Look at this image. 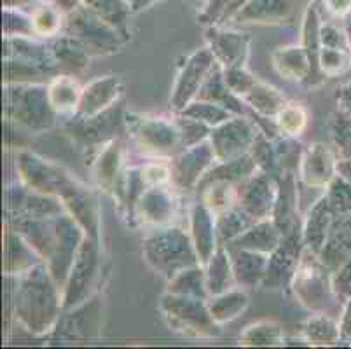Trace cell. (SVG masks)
Wrapping results in <instances>:
<instances>
[{
    "instance_id": "4316f807",
    "label": "cell",
    "mask_w": 351,
    "mask_h": 349,
    "mask_svg": "<svg viewBox=\"0 0 351 349\" xmlns=\"http://www.w3.org/2000/svg\"><path fill=\"white\" fill-rule=\"evenodd\" d=\"M320 16L315 5H309L304 14V25H302V46L311 62V75L304 86L308 88H320L327 77L320 70Z\"/></svg>"
},
{
    "instance_id": "52a82bcc",
    "label": "cell",
    "mask_w": 351,
    "mask_h": 349,
    "mask_svg": "<svg viewBox=\"0 0 351 349\" xmlns=\"http://www.w3.org/2000/svg\"><path fill=\"white\" fill-rule=\"evenodd\" d=\"M63 32L70 37L77 38L86 47L89 56L116 53L117 47L126 40V37H123L116 28L101 21L81 2L65 16Z\"/></svg>"
},
{
    "instance_id": "ee69618b",
    "label": "cell",
    "mask_w": 351,
    "mask_h": 349,
    "mask_svg": "<svg viewBox=\"0 0 351 349\" xmlns=\"http://www.w3.org/2000/svg\"><path fill=\"white\" fill-rule=\"evenodd\" d=\"M328 204H330L334 217L343 219V217L351 213V182L341 177L337 173V177L328 184L327 192H325Z\"/></svg>"
},
{
    "instance_id": "c3c4849f",
    "label": "cell",
    "mask_w": 351,
    "mask_h": 349,
    "mask_svg": "<svg viewBox=\"0 0 351 349\" xmlns=\"http://www.w3.org/2000/svg\"><path fill=\"white\" fill-rule=\"evenodd\" d=\"M336 100H337V108H339L341 114L346 115L348 119L351 121V81L344 82L341 88H337Z\"/></svg>"
},
{
    "instance_id": "11a10c76",
    "label": "cell",
    "mask_w": 351,
    "mask_h": 349,
    "mask_svg": "<svg viewBox=\"0 0 351 349\" xmlns=\"http://www.w3.org/2000/svg\"><path fill=\"white\" fill-rule=\"evenodd\" d=\"M40 2H51V0H40Z\"/></svg>"
},
{
    "instance_id": "8992f818",
    "label": "cell",
    "mask_w": 351,
    "mask_h": 349,
    "mask_svg": "<svg viewBox=\"0 0 351 349\" xmlns=\"http://www.w3.org/2000/svg\"><path fill=\"white\" fill-rule=\"evenodd\" d=\"M126 133L145 158H168L182 145V133L177 121L143 114H126Z\"/></svg>"
},
{
    "instance_id": "44dd1931",
    "label": "cell",
    "mask_w": 351,
    "mask_h": 349,
    "mask_svg": "<svg viewBox=\"0 0 351 349\" xmlns=\"http://www.w3.org/2000/svg\"><path fill=\"white\" fill-rule=\"evenodd\" d=\"M217 224L215 215L203 203H196L191 211V238H193L194 248L199 257V264L205 267L212 255L215 254L217 246Z\"/></svg>"
},
{
    "instance_id": "f546056e",
    "label": "cell",
    "mask_w": 351,
    "mask_h": 349,
    "mask_svg": "<svg viewBox=\"0 0 351 349\" xmlns=\"http://www.w3.org/2000/svg\"><path fill=\"white\" fill-rule=\"evenodd\" d=\"M205 276H206V288H208L210 296L217 293H224L231 288L238 287L234 276V269H232V257L229 254L228 246L220 241L217 246L215 254L205 265Z\"/></svg>"
},
{
    "instance_id": "d6986e66",
    "label": "cell",
    "mask_w": 351,
    "mask_h": 349,
    "mask_svg": "<svg viewBox=\"0 0 351 349\" xmlns=\"http://www.w3.org/2000/svg\"><path fill=\"white\" fill-rule=\"evenodd\" d=\"M123 95V86L116 75L97 77L95 81L84 86L77 112L79 117H93L101 112L112 108Z\"/></svg>"
},
{
    "instance_id": "30bf717a",
    "label": "cell",
    "mask_w": 351,
    "mask_h": 349,
    "mask_svg": "<svg viewBox=\"0 0 351 349\" xmlns=\"http://www.w3.org/2000/svg\"><path fill=\"white\" fill-rule=\"evenodd\" d=\"M98 239L86 234L63 288V309H73L88 300L98 278Z\"/></svg>"
},
{
    "instance_id": "f1b7e54d",
    "label": "cell",
    "mask_w": 351,
    "mask_h": 349,
    "mask_svg": "<svg viewBox=\"0 0 351 349\" xmlns=\"http://www.w3.org/2000/svg\"><path fill=\"white\" fill-rule=\"evenodd\" d=\"M283 232L273 219L258 220L248 230H245L243 234L231 241L234 248H247L254 250V252H261V254H273L274 250L278 248V245L283 239Z\"/></svg>"
},
{
    "instance_id": "ffe728a7",
    "label": "cell",
    "mask_w": 351,
    "mask_h": 349,
    "mask_svg": "<svg viewBox=\"0 0 351 349\" xmlns=\"http://www.w3.org/2000/svg\"><path fill=\"white\" fill-rule=\"evenodd\" d=\"M123 142L116 139L107 143L95 156V161H91L95 185L107 194H116V189L123 177Z\"/></svg>"
},
{
    "instance_id": "e575fe53",
    "label": "cell",
    "mask_w": 351,
    "mask_h": 349,
    "mask_svg": "<svg viewBox=\"0 0 351 349\" xmlns=\"http://www.w3.org/2000/svg\"><path fill=\"white\" fill-rule=\"evenodd\" d=\"M197 191H201V203L205 204L213 215H220L222 211L236 206L238 203V184L215 180L205 184Z\"/></svg>"
},
{
    "instance_id": "f35d334b",
    "label": "cell",
    "mask_w": 351,
    "mask_h": 349,
    "mask_svg": "<svg viewBox=\"0 0 351 349\" xmlns=\"http://www.w3.org/2000/svg\"><path fill=\"white\" fill-rule=\"evenodd\" d=\"M215 224L220 241L231 243L243 234L245 230L250 229L255 224V220L236 204V206L222 211L220 215H215Z\"/></svg>"
},
{
    "instance_id": "7bdbcfd3",
    "label": "cell",
    "mask_w": 351,
    "mask_h": 349,
    "mask_svg": "<svg viewBox=\"0 0 351 349\" xmlns=\"http://www.w3.org/2000/svg\"><path fill=\"white\" fill-rule=\"evenodd\" d=\"M274 124L282 134L290 139H298L308 128V110L301 104L289 101L274 117Z\"/></svg>"
},
{
    "instance_id": "3957f363",
    "label": "cell",
    "mask_w": 351,
    "mask_h": 349,
    "mask_svg": "<svg viewBox=\"0 0 351 349\" xmlns=\"http://www.w3.org/2000/svg\"><path fill=\"white\" fill-rule=\"evenodd\" d=\"M4 114L9 121L34 131L51 128L56 112L49 104L46 86L8 82L4 89Z\"/></svg>"
},
{
    "instance_id": "4fadbf2b",
    "label": "cell",
    "mask_w": 351,
    "mask_h": 349,
    "mask_svg": "<svg viewBox=\"0 0 351 349\" xmlns=\"http://www.w3.org/2000/svg\"><path fill=\"white\" fill-rule=\"evenodd\" d=\"M304 246L306 245L301 227L283 236L278 248L269 255L266 276H264L261 287L264 290H278V288H283L285 285H290L293 273H295V269L299 265V261H301Z\"/></svg>"
},
{
    "instance_id": "5bb4252c",
    "label": "cell",
    "mask_w": 351,
    "mask_h": 349,
    "mask_svg": "<svg viewBox=\"0 0 351 349\" xmlns=\"http://www.w3.org/2000/svg\"><path fill=\"white\" fill-rule=\"evenodd\" d=\"M278 196V182L263 171L238 184V206L255 222L273 219L274 204Z\"/></svg>"
},
{
    "instance_id": "f5cc1de1",
    "label": "cell",
    "mask_w": 351,
    "mask_h": 349,
    "mask_svg": "<svg viewBox=\"0 0 351 349\" xmlns=\"http://www.w3.org/2000/svg\"><path fill=\"white\" fill-rule=\"evenodd\" d=\"M337 173H339L341 177L351 182V159H341V161H337Z\"/></svg>"
},
{
    "instance_id": "d590c367",
    "label": "cell",
    "mask_w": 351,
    "mask_h": 349,
    "mask_svg": "<svg viewBox=\"0 0 351 349\" xmlns=\"http://www.w3.org/2000/svg\"><path fill=\"white\" fill-rule=\"evenodd\" d=\"M285 342L283 328L273 320H261L248 325L239 335V344L248 348H273Z\"/></svg>"
},
{
    "instance_id": "9a60e30c",
    "label": "cell",
    "mask_w": 351,
    "mask_h": 349,
    "mask_svg": "<svg viewBox=\"0 0 351 349\" xmlns=\"http://www.w3.org/2000/svg\"><path fill=\"white\" fill-rule=\"evenodd\" d=\"M217 165L215 152L210 140L191 145L182 150L177 158L171 161V173H173V184L184 191L197 189L201 178Z\"/></svg>"
},
{
    "instance_id": "9c48e42d",
    "label": "cell",
    "mask_w": 351,
    "mask_h": 349,
    "mask_svg": "<svg viewBox=\"0 0 351 349\" xmlns=\"http://www.w3.org/2000/svg\"><path fill=\"white\" fill-rule=\"evenodd\" d=\"M66 133L72 136L82 149H95V152H100L107 143L119 139L116 131L126 130V114L116 108L101 112L93 117H79L72 115V119L65 124ZM95 154V156H97Z\"/></svg>"
},
{
    "instance_id": "d6a6232c",
    "label": "cell",
    "mask_w": 351,
    "mask_h": 349,
    "mask_svg": "<svg viewBox=\"0 0 351 349\" xmlns=\"http://www.w3.org/2000/svg\"><path fill=\"white\" fill-rule=\"evenodd\" d=\"M53 56L58 63L60 69L66 70V72H82L88 67L89 53L86 47L79 43L77 38L70 37V35L63 34L62 37H56L53 43L49 44Z\"/></svg>"
},
{
    "instance_id": "8d00e7d4",
    "label": "cell",
    "mask_w": 351,
    "mask_h": 349,
    "mask_svg": "<svg viewBox=\"0 0 351 349\" xmlns=\"http://www.w3.org/2000/svg\"><path fill=\"white\" fill-rule=\"evenodd\" d=\"M166 292L178 293V296L197 297V299H208V288H206V276L205 267L201 264L193 265V267L184 269L182 273L171 278L168 290Z\"/></svg>"
},
{
    "instance_id": "7402d4cb",
    "label": "cell",
    "mask_w": 351,
    "mask_h": 349,
    "mask_svg": "<svg viewBox=\"0 0 351 349\" xmlns=\"http://www.w3.org/2000/svg\"><path fill=\"white\" fill-rule=\"evenodd\" d=\"M276 182H278V196H276V204H274L273 220L282 229L283 234H289L292 230L299 229L295 171L285 169Z\"/></svg>"
},
{
    "instance_id": "60d3db41",
    "label": "cell",
    "mask_w": 351,
    "mask_h": 349,
    "mask_svg": "<svg viewBox=\"0 0 351 349\" xmlns=\"http://www.w3.org/2000/svg\"><path fill=\"white\" fill-rule=\"evenodd\" d=\"M30 18L34 35H40V37H58L60 32H63V27H65V16L62 9L47 2L35 8Z\"/></svg>"
},
{
    "instance_id": "7dc6e473",
    "label": "cell",
    "mask_w": 351,
    "mask_h": 349,
    "mask_svg": "<svg viewBox=\"0 0 351 349\" xmlns=\"http://www.w3.org/2000/svg\"><path fill=\"white\" fill-rule=\"evenodd\" d=\"M332 285H334V292L337 297H344L350 299L351 297V258L343 265L336 273V276L332 278Z\"/></svg>"
},
{
    "instance_id": "681fc988",
    "label": "cell",
    "mask_w": 351,
    "mask_h": 349,
    "mask_svg": "<svg viewBox=\"0 0 351 349\" xmlns=\"http://www.w3.org/2000/svg\"><path fill=\"white\" fill-rule=\"evenodd\" d=\"M339 330L341 341H351V297L346 299V306H344V311L341 315Z\"/></svg>"
},
{
    "instance_id": "cb8c5ba5",
    "label": "cell",
    "mask_w": 351,
    "mask_h": 349,
    "mask_svg": "<svg viewBox=\"0 0 351 349\" xmlns=\"http://www.w3.org/2000/svg\"><path fill=\"white\" fill-rule=\"evenodd\" d=\"M334 222H336V217H334V211H332L330 204L324 194L317 203L313 204L308 217H306L304 226H302L304 245L311 248L315 254H320L328 234H330Z\"/></svg>"
},
{
    "instance_id": "bcb514c9",
    "label": "cell",
    "mask_w": 351,
    "mask_h": 349,
    "mask_svg": "<svg viewBox=\"0 0 351 349\" xmlns=\"http://www.w3.org/2000/svg\"><path fill=\"white\" fill-rule=\"evenodd\" d=\"M232 0H210V4L203 9V12L199 14V23L210 25L213 27V23L220 21L224 12L228 11V8L231 5Z\"/></svg>"
},
{
    "instance_id": "1f68e13d",
    "label": "cell",
    "mask_w": 351,
    "mask_h": 349,
    "mask_svg": "<svg viewBox=\"0 0 351 349\" xmlns=\"http://www.w3.org/2000/svg\"><path fill=\"white\" fill-rule=\"evenodd\" d=\"M248 304H250V299H248L247 292L241 290V288H231L228 292L210 296L206 299L210 315L213 316V320L220 326L243 315L247 311Z\"/></svg>"
},
{
    "instance_id": "7c38bea8",
    "label": "cell",
    "mask_w": 351,
    "mask_h": 349,
    "mask_svg": "<svg viewBox=\"0 0 351 349\" xmlns=\"http://www.w3.org/2000/svg\"><path fill=\"white\" fill-rule=\"evenodd\" d=\"M257 131L254 123L241 115H234L226 123L212 128L208 140L215 152L217 163L232 161L250 152Z\"/></svg>"
},
{
    "instance_id": "277c9868",
    "label": "cell",
    "mask_w": 351,
    "mask_h": 349,
    "mask_svg": "<svg viewBox=\"0 0 351 349\" xmlns=\"http://www.w3.org/2000/svg\"><path fill=\"white\" fill-rule=\"evenodd\" d=\"M170 330L186 337L206 339L220 334V325L210 315L205 299L166 292L159 302Z\"/></svg>"
},
{
    "instance_id": "816d5d0a",
    "label": "cell",
    "mask_w": 351,
    "mask_h": 349,
    "mask_svg": "<svg viewBox=\"0 0 351 349\" xmlns=\"http://www.w3.org/2000/svg\"><path fill=\"white\" fill-rule=\"evenodd\" d=\"M158 2H161V0H126L128 8H130V11L132 12H140L143 11V9L158 4Z\"/></svg>"
},
{
    "instance_id": "ab89813d",
    "label": "cell",
    "mask_w": 351,
    "mask_h": 349,
    "mask_svg": "<svg viewBox=\"0 0 351 349\" xmlns=\"http://www.w3.org/2000/svg\"><path fill=\"white\" fill-rule=\"evenodd\" d=\"M252 158H254L255 165H257L258 171L266 173L274 180H278L280 175L283 173L282 166H280L278 152H276V145L273 140H269L263 131H257V136L254 140V145L250 149Z\"/></svg>"
},
{
    "instance_id": "6da1fadb",
    "label": "cell",
    "mask_w": 351,
    "mask_h": 349,
    "mask_svg": "<svg viewBox=\"0 0 351 349\" xmlns=\"http://www.w3.org/2000/svg\"><path fill=\"white\" fill-rule=\"evenodd\" d=\"M63 307L62 287L47 265H34L21 274L16 290V318L27 330L37 335L47 334L58 325Z\"/></svg>"
},
{
    "instance_id": "d4e9b609",
    "label": "cell",
    "mask_w": 351,
    "mask_h": 349,
    "mask_svg": "<svg viewBox=\"0 0 351 349\" xmlns=\"http://www.w3.org/2000/svg\"><path fill=\"white\" fill-rule=\"evenodd\" d=\"M320 258L330 269L332 273H337L344 264L351 258V213L337 219L332 226L330 234L322 248Z\"/></svg>"
},
{
    "instance_id": "4dcf8cb0",
    "label": "cell",
    "mask_w": 351,
    "mask_h": 349,
    "mask_svg": "<svg viewBox=\"0 0 351 349\" xmlns=\"http://www.w3.org/2000/svg\"><path fill=\"white\" fill-rule=\"evenodd\" d=\"M82 86L70 73H58L47 86L49 104L56 114H75L81 104Z\"/></svg>"
},
{
    "instance_id": "484cf974",
    "label": "cell",
    "mask_w": 351,
    "mask_h": 349,
    "mask_svg": "<svg viewBox=\"0 0 351 349\" xmlns=\"http://www.w3.org/2000/svg\"><path fill=\"white\" fill-rule=\"evenodd\" d=\"M231 257L238 287L255 288L263 285L267 262H269V254H261V252L247 248H234Z\"/></svg>"
},
{
    "instance_id": "f6af8a7d",
    "label": "cell",
    "mask_w": 351,
    "mask_h": 349,
    "mask_svg": "<svg viewBox=\"0 0 351 349\" xmlns=\"http://www.w3.org/2000/svg\"><path fill=\"white\" fill-rule=\"evenodd\" d=\"M328 130H330V139L336 145L337 152L341 154V158L351 159V121L337 110V114L330 117Z\"/></svg>"
},
{
    "instance_id": "8fae6325",
    "label": "cell",
    "mask_w": 351,
    "mask_h": 349,
    "mask_svg": "<svg viewBox=\"0 0 351 349\" xmlns=\"http://www.w3.org/2000/svg\"><path fill=\"white\" fill-rule=\"evenodd\" d=\"M217 60L210 47H203L191 54L180 69L175 81L173 93H171L170 105L175 112H182L191 101H194L199 95L201 88L212 73Z\"/></svg>"
},
{
    "instance_id": "7a4b0ae2",
    "label": "cell",
    "mask_w": 351,
    "mask_h": 349,
    "mask_svg": "<svg viewBox=\"0 0 351 349\" xmlns=\"http://www.w3.org/2000/svg\"><path fill=\"white\" fill-rule=\"evenodd\" d=\"M142 254L147 264L168 280L177 276L184 269L199 264L191 234L171 224L158 227L143 239Z\"/></svg>"
},
{
    "instance_id": "2e32d148",
    "label": "cell",
    "mask_w": 351,
    "mask_h": 349,
    "mask_svg": "<svg viewBox=\"0 0 351 349\" xmlns=\"http://www.w3.org/2000/svg\"><path fill=\"white\" fill-rule=\"evenodd\" d=\"M178 211V200L168 185L147 187L136 201L132 219L142 226H170Z\"/></svg>"
},
{
    "instance_id": "83f0119b",
    "label": "cell",
    "mask_w": 351,
    "mask_h": 349,
    "mask_svg": "<svg viewBox=\"0 0 351 349\" xmlns=\"http://www.w3.org/2000/svg\"><path fill=\"white\" fill-rule=\"evenodd\" d=\"M273 67L280 77L306 84L311 75V62L304 46L278 47L273 53Z\"/></svg>"
},
{
    "instance_id": "ac0fdd59",
    "label": "cell",
    "mask_w": 351,
    "mask_h": 349,
    "mask_svg": "<svg viewBox=\"0 0 351 349\" xmlns=\"http://www.w3.org/2000/svg\"><path fill=\"white\" fill-rule=\"evenodd\" d=\"M206 38L208 47L222 69H245L250 54V37L247 34L212 27L206 32Z\"/></svg>"
},
{
    "instance_id": "f907efd6",
    "label": "cell",
    "mask_w": 351,
    "mask_h": 349,
    "mask_svg": "<svg viewBox=\"0 0 351 349\" xmlns=\"http://www.w3.org/2000/svg\"><path fill=\"white\" fill-rule=\"evenodd\" d=\"M325 8L337 18H343L351 12V0H324Z\"/></svg>"
},
{
    "instance_id": "5b68a950",
    "label": "cell",
    "mask_w": 351,
    "mask_h": 349,
    "mask_svg": "<svg viewBox=\"0 0 351 349\" xmlns=\"http://www.w3.org/2000/svg\"><path fill=\"white\" fill-rule=\"evenodd\" d=\"M332 271L324 264L320 255L304 246L298 269L293 273L290 287L299 302L311 313H325L334 292ZM337 297V296H336Z\"/></svg>"
},
{
    "instance_id": "ba28073f",
    "label": "cell",
    "mask_w": 351,
    "mask_h": 349,
    "mask_svg": "<svg viewBox=\"0 0 351 349\" xmlns=\"http://www.w3.org/2000/svg\"><path fill=\"white\" fill-rule=\"evenodd\" d=\"M224 79L229 89L243 101L247 107L257 112L263 117H276L278 112L289 104L283 93L274 86L264 81H258L247 69L224 70Z\"/></svg>"
},
{
    "instance_id": "db71d44e",
    "label": "cell",
    "mask_w": 351,
    "mask_h": 349,
    "mask_svg": "<svg viewBox=\"0 0 351 349\" xmlns=\"http://www.w3.org/2000/svg\"><path fill=\"white\" fill-rule=\"evenodd\" d=\"M189 2H193L196 8H203V9L210 4V0H189Z\"/></svg>"
},
{
    "instance_id": "74e56055",
    "label": "cell",
    "mask_w": 351,
    "mask_h": 349,
    "mask_svg": "<svg viewBox=\"0 0 351 349\" xmlns=\"http://www.w3.org/2000/svg\"><path fill=\"white\" fill-rule=\"evenodd\" d=\"M81 4L126 37V21L128 16L132 14L126 0H81Z\"/></svg>"
},
{
    "instance_id": "b9f144b4",
    "label": "cell",
    "mask_w": 351,
    "mask_h": 349,
    "mask_svg": "<svg viewBox=\"0 0 351 349\" xmlns=\"http://www.w3.org/2000/svg\"><path fill=\"white\" fill-rule=\"evenodd\" d=\"M180 115L184 117H191V119H196L199 123L206 124L210 128H215L219 124L226 123L228 119L234 117L236 114H232L231 110L224 108L222 105L219 104H213V101L208 100H199L196 98L194 101H191L186 108L182 112H178Z\"/></svg>"
},
{
    "instance_id": "e0dca14e",
    "label": "cell",
    "mask_w": 351,
    "mask_h": 349,
    "mask_svg": "<svg viewBox=\"0 0 351 349\" xmlns=\"http://www.w3.org/2000/svg\"><path fill=\"white\" fill-rule=\"evenodd\" d=\"M299 178L309 189H327L337 177V159L324 143H311L302 150Z\"/></svg>"
},
{
    "instance_id": "836d02e7",
    "label": "cell",
    "mask_w": 351,
    "mask_h": 349,
    "mask_svg": "<svg viewBox=\"0 0 351 349\" xmlns=\"http://www.w3.org/2000/svg\"><path fill=\"white\" fill-rule=\"evenodd\" d=\"M302 339L308 346H336L341 341L339 322L327 313H313L301 326Z\"/></svg>"
},
{
    "instance_id": "603a6c76",
    "label": "cell",
    "mask_w": 351,
    "mask_h": 349,
    "mask_svg": "<svg viewBox=\"0 0 351 349\" xmlns=\"http://www.w3.org/2000/svg\"><path fill=\"white\" fill-rule=\"evenodd\" d=\"M292 12V0H248L239 9L232 21L236 23L278 25Z\"/></svg>"
}]
</instances>
